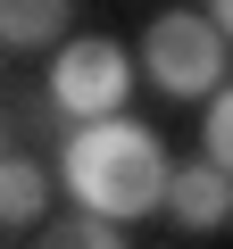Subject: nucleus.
Segmentation results:
<instances>
[{"mask_svg": "<svg viewBox=\"0 0 233 249\" xmlns=\"http://www.w3.org/2000/svg\"><path fill=\"white\" fill-rule=\"evenodd\" d=\"M167 175H175V158L158 150V133L134 124V116L75 124V133L58 142V183H67L75 208L100 216V224H134V216L167 208Z\"/></svg>", "mask_w": 233, "mask_h": 249, "instance_id": "obj_1", "label": "nucleus"}, {"mask_svg": "<svg viewBox=\"0 0 233 249\" xmlns=\"http://www.w3.org/2000/svg\"><path fill=\"white\" fill-rule=\"evenodd\" d=\"M125 91H134V58L116 50L108 34H75L50 50V83L42 100L58 108V124H100V116H125Z\"/></svg>", "mask_w": 233, "mask_h": 249, "instance_id": "obj_2", "label": "nucleus"}, {"mask_svg": "<svg viewBox=\"0 0 233 249\" xmlns=\"http://www.w3.org/2000/svg\"><path fill=\"white\" fill-rule=\"evenodd\" d=\"M225 34L208 25V9H167L150 34H142V75L167 91V100H216L225 91Z\"/></svg>", "mask_w": 233, "mask_h": 249, "instance_id": "obj_3", "label": "nucleus"}, {"mask_svg": "<svg viewBox=\"0 0 233 249\" xmlns=\"http://www.w3.org/2000/svg\"><path fill=\"white\" fill-rule=\"evenodd\" d=\"M167 216H175L183 232H216V224L233 216V175L208 166V158L175 166V175H167Z\"/></svg>", "mask_w": 233, "mask_h": 249, "instance_id": "obj_4", "label": "nucleus"}, {"mask_svg": "<svg viewBox=\"0 0 233 249\" xmlns=\"http://www.w3.org/2000/svg\"><path fill=\"white\" fill-rule=\"evenodd\" d=\"M75 0H0V50H58Z\"/></svg>", "mask_w": 233, "mask_h": 249, "instance_id": "obj_5", "label": "nucleus"}, {"mask_svg": "<svg viewBox=\"0 0 233 249\" xmlns=\"http://www.w3.org/2000/svg\"><path fill=\"white\" fill-rule=\"evenodd\" d=\"M50 183H58V166L9 150V158H0V224H42L50 216Z\"/></svg>", "mask_w": 233, "mask_h": 249, "instance_id": "obj_6", "label": "nucleus"}, {"mask_svg": "<svg viewBox=\"0 0 233 249\" xmlns=\"http://www.w3.org/2000/svg\"><path fill=\"white\" fill-rule=\"evenodd\" d=\"M200 158L233 175V83H225V91H216V100L200 108Z\"/></svg>", "mask_w": 233, "mask_h": 249, "instance_id": "obj_7", "label": "nucleus"}, {"mask_svg": "<svg viewBox=\"0 0 233 249\" xmlns=\"http://www.w3.org/2000/svg\"><path fill=\"white\" fill-rule=\"evenodd\" d=\"M42 249H125V241H116V224H100V216H58L50 232H42Z\"/></svg>", "mask_w": 233, "mask_h": 249, "instance_id": "obj_8", "label": "nucleus"}, {"mask_svg": "<svg viewBox=\"0 0 233 249\" xmlns=\"http://www.w3.org/2000/svg\"><path fill=\"white\" fill-rule=\"evenodd\" d=\"M208 25H216V34L233 42V0H208Z\"/></svg>", "mask_w": 233, "mask_h": 249, "instance_id": "obj_9", "label": "nucleus"}]
</instances>
